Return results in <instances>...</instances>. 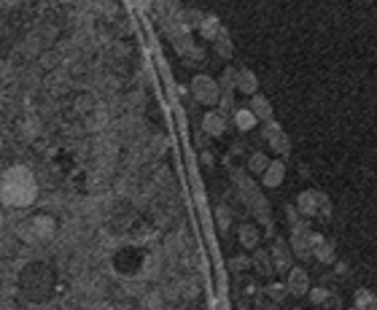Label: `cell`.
Instances as JSON below:
<instances>
[{"label": "cell", "instance_id": "cell-1", "mask_svg": "<svg viewBox=\"0 0 377 310\" xmlns=\"http://www.w3.org/2000/svg\"><path fill=\"white\" fill-rule=\"evenodd\" d=\"M38 197V181L27 165H11L0 178V200L8 208H30Z\"/></svg>", "mask_w": 377, "mask_h": 310}, {"label": "cell", "instance_id": "cell-2", "mask_svg": "<svg viewBox=\"0 0 377 310\" xmlns=\"http://www.w3.org/2000/svg\"><path fill=\"white\" fill-rule=\"evenodd\" d=\"M19 289L30 302H44L54 292V273L44 262H32L19 275Z\"/></svg>", "mask_w": 377, "mask_h": 310}, {"label": "cell", "instance_id": "cell-3", "mask_svg": "<svg viewBox=\"0 0 377 310\" xmlns=\"http://www.w3.org/2000/svg\"><path fill=\"white\" fill-rule=\"evenodd\" d=\"M22 235H25L27 243H49L57 235V221L49 213H38L22 227Z\"/></svg>", "mask_w": 377, "mask_h": 310}, {"label": "cell", "instance_id": "cell-4", "mask_svg": "<svg viewBox=\"0 0 377 310\" xmlns=\"http://www.w3.org/2000/svg\"><path fill=\"white\" fill-rule=\"evenodd\" d=\"M192 94H194V100L199 106H205V108H216L218 106V100H221V89H218V81L208 73H199V76L192 78Z\"/></svg>", "mask_w": 377, "mask_h": 310}, {"label": "cell", "instance_id": "cell-5", "mask_svg": "<svg viewBox=\"0 0 377 310\" xmlns=\"http://www.w3.org/2000/svg\"><path fill=\"white\" fill-rule=\"evenodd\" d=\"M261 135H264L267 146H270V149L278 156H288V154H291V140H288L286 130H283L280 124L275 122V119L264 122V130H261Z\"/></svg>", "mask_w": 377, "mask_h": 310}, {"label": "cell", "instance_id": "cell-6", "mask_svg": "<svg viewBox=\"0 0 377 310\" xmlns=\"http://www.w3.org/2000/svg\"><path fill=\"white\" fill-rule=\"evenodd\" d=\"M291 256L297 259H310V224L307 218H299L297 224H291Z\"/></svg>", "mask_w": 377, "mask_h": 310}, {"label": "cell", "instance_id": "cell-7", "mask_svg": "<svg viewBox=\"0 0 377 310\" xmlns=\"http://www.w3.org/2000/svg\"><path fill=\"white\" fill-rule=\"evenodd\" d=\"M283 286H286L288 297H302L307 294V289H310V275H307V270L302 267V264H291L286 270V280H283Z\"/></svg>", "mask_w": 377, "mask_h": 310}, {"label": "cell", "instance_id": "cell-8", "mask_svg": "<svg viewBox=\"0 0 377 310\" xmlns=\"http://www.w3.org/2000/svg\"><path fill=\"white\" fill-rule=\"evenodd\" d=\"M270 259H272V267H275V273H286L288 267L294 264L291 248L286 246V240H283V237H272Z\"/></svg>", "mask_w": 377, "mask_h": 310}, {"label": "cell", "instance_id": "cell-9", "mask_svg": "<svg viewBox=\"0 0 377 310\" xmlns=\"http://www.w3.org/2000/svg\"><path fill=\"white\" fill-rule=\"evenodd\" d=\"M310 259H316L321 264H332L334 262V246L323 237L310 230Z\"/></svg>", "mask_w": 377, "mask_h": 310}, {"label": "cell", "instance_id": "cell-10", "mask_svg": "<svg viewBox=\"0 0 377 310\" xmlns=\"http://www.w3.org/2000/svg\"><path fill=\"white\" fill-rule=\"evenodd\" d=\"M318 197H321V192L318 189H304V192H299L297 194V211H299L302 218H316L318 216Z\"/></svg>", "mask_w": 377, "mask_h": 310}, {"label": "cell", "instance_id": "cell-11", "mask_svg": "<svg viewBox=\"0 0 377 310\" xmlns=\"http://www.w3.org/2000/svg\"><path fill=\"white\" fill-rule=\"evenodd\" d=\"M259 178H261V184L267 186V189L280 186L283 181H286V162H283V159H270L267 168H264V173H261Z\"/></svg>", "mask_w": 377, "mask_h": 310}, {"label": "cell", "instance_id": "cell-12", "mask_svg": "<svg viewBox=\"0 0 377 310\" xmlns=\"http://www.w3.org/2000/svg\"><path fill=\"white\" fill-rule=\"evenodd\" d=\"M235 89L242 94H257L259 92V78L257 73L251 70V68H240V70H235Z\"/></svg>", "mask_w": 377, "mask_h": 310}, {"label": "cell", "instance_id": "cell-13", "mask_svg": "<svg viewBox=\"0 0 377 310\" xmlns=\"http://www.w3.org/2000/svg\"><path fill=\"white\" fill-rule=\"evenodd\" d=\"M202 130H205V135H211V138H221L226 130L224 113H218V111L211 108L202 116Z\"/></svg>", "mask_w": 377, "mask_h": 310}, {"label": "cell", "instance_id": "cell-14", "mask_svg": "<svg viewBox=\"0 0 377 310\" xmlns=\"http://www.w3.org/2000/svg\"><path fill=\"white\" fill-rule=\"evenodd\" d=\"M237 237H240L242 248L254 251L261 243V230H259V224H254V221H245V224H240V230H237Z\"/></svg>", "mask_w": 377, "mask_h": 310}, {"label": "cell", "instance_id": "cell-15", "mask_svg": "<svg viewBox=\"0 0 377 310\" xmlns=\"http://www.w3.org/2000/svg\"><path fill=\"white\" fill-rule=\"evenodd\" d=\"M251 267L257 270L259 275H264V278H270L275 275V267H272V259H270V251H264V248H254V256H251Z\"/></svg>", "mask_w": 377, "mask_h": 310}, {"label": "cell", "instance_id": "cell-16", "mask_svg": "<svg viewBox=\"0 0 377 310\" xmlns=\"http://www.w3.org/2000/svg\"><path fill=\"white\" fill-rule=\"evenodd\" d=\"M248 111L257 116V122H270L272 119V106L270 100L264 97V94H251V106H248Z\"/></svg>", "mask_w": 377, "mask_h": 310}, {"label": "cell", "instance_id": "cell-17", "mask_svg": "<svg viewBox=\"0 0 377 310\" xmlns=\"http://www.w3.org/2000/svg\"><path fill=\"white\" fill-rule=\"evenodd\" d=\"M213 46H216V54L221 57V60H232V54H235V46H232V38L226 35V30H221L216 38H213Z\"/></svg>", "mask_w": 377, "mask_h": 310}, {"label": "cell", "instance_id": "cell-18", "mask_svg": "<svg viewBox=\"0 0 377 310\" xmlns=\"http://www.w3.org/2000/svg\"><path fill=\"white\" fill-rule=\"evenodd\" d=\"M221 30H224V27L218 25V19H216V16H202V22H199V32H202V38H205V41H211L213 44V38H216Z\"/></svg>", "mask_w": 377, "mask_h": 310}, {"label": "cell", "instance_id": "cell-19", "mask_svg": "<svg viewBox=\"0 0 377 310\" xmlns=\"http://www.w3.org/2000/svg\"><path fill=\"white\" fill-rule=\"evenodd\" d=\"M235 124H237V130H240V132H251L259 122H257V116H254L248 108H237L235 111Z\"/></svg>", "mask_w": 377, "mask_h": 310}, {"label": "cell", "instance_id": "cell-20", "mask_svg": "<svg viewBox=\"0 0 377 310\" xmlns=\"http://www.w3.org/2000/svg\"><path fill=\"white\" fill-rule=\"evenodd\" d=\"M353 308L356 310H377V299L369 289H359L353 297Z\"/></svg>", "mask_w": 377, "mask_h": 310}, {"label": "cell", "instance_id": "cell-21", "mask_svg": "<svg viewBox=\"0 0 377 310\" xmlns=\"http://www.w3.org/2000/svg\"><path fill=\"white\" fill-rule=\"evenodd\" d=\"M264 294L270 297L275 305H283L288 299V292H286V286H283V280H275V283H267L264 286Z\"/></svg>", "mask_w": 377, "mask_h": 310}, {"label": "cell", "instance_id": "cell-22", "mask_svg": "<svg viewBox=\"0 0 377 310\" xmlns=\"http://www.w3.org/2000/svg\"><path fill=\"white\" fill-rule=\"evenodd\" d=\"M218 81V89H221V97H229L232 100V92H235V70L232 68H226L221 78H216Z\"/></svg>", "mask_w": 377, "mask_h": 310}, {"label": "cell", "instance_id": "cell-23", "mask_svg": "<svg viewBox=\"0 0 377 310\" xmlns=\"http://www.w3.org/2000/svg\"><path fill=\"white\" fill-rule=\"evenodd\" d=\"M267 162H270V156L261 154V151H254V154L248 156V173L261 175V173H264V168H267Z\"/></svg>", "mask_w": 377, "mask_h": 310}, {"label": "cell", "instance_id": "cell-24", "mask_svg": "<svg viewBox=\"0 0 377 310\" xmlns=\"http://www.w3.org/2000/svg\"><path fill=\"white\" fill-rule=\"evenodd\" d=\"M216 224H218L221 232H229V227H232V211H229L226 205H218V208H216Z\"/></svg>", "mask_w": 377, "mask_h": 310}, {"label": "cell", "instance_id": "cell-25", "mask_svg": "<svg viewBox=\"0 0 377 310\" xmlns=\"http://www.w3.org/2000/svg\"><path fill=\"white\" fill-rule=\"evenodd\" d=\"M307 299H310V302H313V305H316V308H321V305H323V302H326V299H329V289H323V286H316V289H313V286H310V289H307Z\"/></svg>", "mask_w": 377, "mask_h": 310}, {"label": "cell", "instance_id": "cell-26", "mask_svg": "<svg viewBox=\"0 0 377 310\" xmlns=\"http://www.w3.org/2000/svg\"><path fill=\"white\" fill-rule=\"evenodd\" d=\"M318 216L323 218V221H329L332 218V202H329V197L321 192V197H318Z\"/></svg>", "mask_w": 377, "mask_h": 310}, {"label": "cell", "instance_id": "cell-27", "mask_svg": "<svg viewBox=\"0 0 377 310\" xmlns=\"http://www.w3.org/2000/svg\"><path fill=\"white\" fill-rule=\"evenodd\" d=\"M229 267H232V273H242V270H251V259H248V256H232Z\"/></svg>", "mask_w": 377, "mask_h": 310}, {"label": "cell", "instance_id": "cell-28", "mask_svg": "<svg viewBox=\"0 0 377 310\" xmlns=\"http://www.w3.org/2000/svg\"><path fill=\"white\" fill-rule=\"evenodd\" d=\"M146 308H149V310H162V294H159V292H151V294L146 297Z\"/></svg>", "mask_w": 377, "mask_h": 310}, {"label": "cell", "instance_id": "cell-29", "mask_svg": "<svg viewBox=\"0 0 377 310\" xmlns=\"http://www.w3.org/2000/svg\"><path fill=\"white\" fill-rule=\"evenodd\" d=\"M283 211H286V218H288V227H291V224H297V221H299V211H297V208H294V205H291V202H288L286 208H283Z\"/></svg>", "mask_w": 377, "mask_h": 310}, {"label": "cell", "instance_id": "cell-30", "mask_svg": "<svg viewBox=\"0 0 377 310\" xmlns=\"http://www.w3.org/2000/svg\"><path fill=\"white\" fill-rule=\"evenodd\" d=\"M3 224H6V216H3V208H0V230H3Z\"/></svg>", "mask_w": 377, "mask_h": 310}, {"label": "cell", "instance_id": "cell-31", "mask_svg": "<svg viewBox=\"0 0 377 310\" xmlns=\"http://www.w3.org/2000/svg\"><path fill=\"white\" fill-rule=\"evenodd\" d=\"M321 310H332V308H321Z\"/></svg>", "mask_w": 377, "mask_h": 310}, {"label": "cell", "instance_id": "cell-32", "mask_svg": "<svg viewBox=\"0 0 377 310\" xmlns=\"http://www.w3.org/2000/svg\"><path fill=\"white\" fill-rule=\"evenodd\" d=\"M291 310H299V308H291Z\"/></svg>", "mask_w": 377, "mask_h": 310}, {"label": "cell", "instance_id": "cell-33", "mask_svg": "<svg viewBox=\"0 0 377 310\" xmlns=\"http://www.w3.org/2000/svg\"><path fill=\"white\" fill-rule=\"evenodd\" d=\"M350 310H356V308H350Z\"/></svg>", "mask_w": 377, "mask_h": 310}]
</instances>
